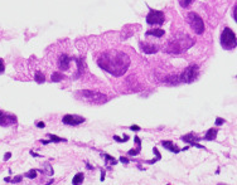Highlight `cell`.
Wrapping results in <instances>:
<instances>
[{"label": "cell", "instance_id": "cell-11", "mask_svg": "<svg viewBox=\"0 0 237 185\" xmlns=\"http://www.w3.org/2000/svg\"><path fill=\"white\" fill-rule=\"evenodd\" d=\"M217 135H218V131H217V129L213 127V129H210V130L206 132V135L203 136V137H200V139L207 140V141H213V140H216Z\"/></svg>", "mask_w": 237, "mask_h": 185}, {"label": "cell", "instance_id": "cell-23", "mask_svg": "<svg viewBox=\"0 0 237 185\" xmlns=\"http://www.w3.org/2000/svg\"><path fill=\"white\" fill-rule=\"evenodd\" d=\"M139 154H140V151L136 150V149H131V150L127 151V155H129V156H138Z\"/></svg>", "mask_w": 237, "mask_h": 185}, {"label": "cell", "instance_id": "cell-9", "mask_svg": "<svg viewBox=\"0 0 237 185\" xmlns=\"http://www.w3.org/2000/svg\"><path fill=\"white\" fill-rule=\"evenodd\" d=\"M73 58H71L70 55H67V54H62L58 59V68L61 71H67L70 68V63H71V60Z\"/></svg>", "mask_w": 237, "mask_h": 185}, {"label": "cell", "instance_id": "cell-13", "mask_svg": "<svg viewBox=\"0 0 237 185\" xmlns=\"http://www.w3.org/2000/svg\"><path fill=\"white\" fill-rule=\"evenodd\" d=\"M165 34V32L163 29H158V28H155V29H150V30H148V32L145 33V36H150V37H156V38H160V37H163Z\"/></svg>", "mask_w": 237, "mask_h": 185}, {"label": "cell", "instance_id": "cell-17", "mask_svg": "<svg viewBox=\"0 0 237 185\" xmlns=\"http://www.w3.org/2000/svg\"><path fill=\"white\" fill-rule=\"evenodd\" d=\"M38 171H41V173H43V174H47V176H52V175H53V169H52V166H51L49 164H46V165H44V169H43V170H38Z\"/></svg>", "mask_w": 237, "mask_h": 185}, {"label": "cell", "instance_id": "cell-16", "mask_svg": "<svg viewBox=\"0 0 237 185\" xmlns=\"http://www.w3.org/2000/svg\"><path fill=\"white\" fill-rule=\"evenodd\" d=\"M47 136H49V141H51V142H54V144H57V142H66V141H67L66 139H61V137H58V136H56V135H52V134H48Z\"/></svg>", "mask_w": 237, "mask_h": 185}, {"label": "cell", "instance_id": "cell-30", "mask_svg": "<svg viewBox=\"0 0 237 185\" xmlns=\"http://www.w3.org/2000/svg\"><path fill=\"white\" fill-rule=\"evenodd\" d=\"M129 129H130L131 131H140V126H138V125H131Z\"/></svg>", "mask_w": 237, "mask_h": 185}, {"label": "cell", "instance_id": "cell-3", "mask_svg": "<svg viewBox=\"0 0 237 185\" xmlns=\"http://www.w3.org/2000/svg\"><path fill=\"white\" fill-rule=\"evenodd\" d=\"M185 20L189 23L190 28L193 29V32L195 34H203L205 32V23H203L202 18L195 14V13H188L185 15Z\"/></svg>", "mask_w": 237, "mask_h": 185}, {"label": "cell", "instance_id": "cell-2", "mask_svg": "<svg viewBox=\"0 0 237 185\" xmlns=\"http://www.w3.org/2000/svg\"><path fill=\"white\" fill-rule=\"evenodd\" d=\"M220 40H221L222 48H223V49H227V50L233 49V48L236 47V44H237V42H236V36H235V33H233V30H232L231 28H228V26H226V28L223 29V32L221 33Z\"/></svg>", "mask_w": 237, "mask_h": 185}, {"label": "cell", "instance_id": "cell-33", "mask_svg": "<svg viewBox=\"0 0 237 185\" xmlns=\"http://www.w3.org/2000/svg\"><path fill=\"white\" fill-rule=\"evenodd\" d=\"M10 156H12V154H10V152H7V154H5V156H4V160H5V161H7V160H9V159H10Z\"/></svg>", "mask_w": 237, "mask_h": 185}, {"label": "cell", "instance_id": "cell-14", "mask_svg": "<svg viewBox=\"0 0 237 185\" xmlns=\"http://www.w3.org/2000/svg\"><path fill=\"white\" fill-rule=\"evenodd\" d=\"M83 180H85V174L83 173H77L72 179V185H82Z\"/></svg>", "mask_w": 237, "mask_h": 185}, {"label": "cell", "instance_id": "cell-15", "mask_svg": "<svg viewBox=\"0 0 237 185\" xmlns=\"http://www.w3.org/2000/svg\"><path fill=\"white\" fill-rule=\"evenodd\" d=\"M102 158L105 159L107 166H109V165H116V164H117V160L114 159L111 155H109V154H102Z\"/></svg>", "mask_w": 237, "mask_h": 185}, {"label": "cell", "instance_id": "cell-39", "mask_svg": "<svg viewBox=\"0 0 237 185\" xmlns=\"http://www.w3.org/2000/svg\"><path fill=\"white\" fill-rule=\"evenodd\" d=\"M168 185H170V184H168Z\"/></svg>", "mask_w": 237, "mask_h": 185}, {"label": "cell", "instance_id": "cell-19", "mask_svg": "<svg viewBox=\"0 0 237 185\" xmlns=\"http://www.w3.org/2000/svg\"><path fill=\"white\" fill-rule=\"evenodd\" d=\"M34 79H36L38 83H44L46 77H44V74H43L42 72H37V73H36V76H34Z\"/></svg>", "mask_w": 237, "mask_h": 185}, {"label": "cell", "instance_id": "cell-5", "mask_svg": "<svg viewBox=\"0 0 237 185\" xmlns=\"http://www.w3.org/2000/svg\"><path fill=\"white\" fill-rule=\"evenodd\" d=\"M165 20L164 13L160 10H155V9H149V14L146 15V21L150 25H161Z\"/></svg>", "mask_w": 237, "mask_h": 185}, {"label": "cell", "instance_id": "cell-28", "mask_svg": "<svg viewBox=\"0 0 237 185\" xmlns=\"http://www.w3.org/2000/svg\"><path fill=\"white\" fill-rule=\"evenodd\" d=\"M22 179H23V176H22V175H18L17 178L10 179V181H12V183H20V181H22Z\"/></svg>", "mask_w": 237, "mask_h": 185}, {"label": "cell", "instance_id": "cell-4", "mask_svg": "<svg viewBox=\"0 0 237 185\" xmlns=\"http://www.w3.org/2000/svg\"><path fill=\"white\" fill-rule=\"evenodd\" d=\"M198 74H199V67L197 64H192V66L187 67L183 71V73L180 74V82H183V83H192V82H194L197 79Z\"/></svg>", "mask_w": 237, "mask_h": 185}, {"label": "cell", "instance_id": "cell-21", "mask_svg": "<svg viewBox=\"0 0 237 185\" xmlns=\"http://www.w3.org/2000/svg\"><path fill=\"white\" fill-rule=\"evenodd\" d=\"M51 78H52V81H53V82H59V81H62V79L64 78V76H63V74H61V73H57V72H56V73H53V74H52V77H51Z\"/></svg>", "mask_w": 237, "mask_h": 185}, {"label": "cell", "instance_id": "cell-26", "mask_svg": "<svg viewBox=\"0 0 237 185\" xmlns=\"http://www.w3.org/2000/svg\"><path fill=\"white\" fill-rule=\"evenodd\" d=\"M226 122V120H223V118H221V117H218V118H216V126H222L223 123Z\"/></svg>", "mask_w": 237, "mask_h": 185}, {"label": "cell", "instance_id": "cell-7", "mask_svg": "<svg viewBox=\"0 0 237 185\" xmlns=\"http://www.w3.org/2000/svg\"><path fill=\"white\" fill-rule=\"evenodd\" d=\"M85 121H86V118L82 116H78V115H64L62 118V122L67 126H78Z\"/></svg>", "mask_w": 237, "mask_h": 185}, {"label": "cell", "instance_id": "cell-31", "mask_svg": "<svg viewBox=\"0 0 237 185\" xmlns=\"http://www.w3.org/2000/svg\"><path fill=\"white\" fill-rule=\"evenodd\" d=\"M36 125H37V127H38V129H43V127L46 126V125H44V122H43V121H39V122H37V123H36Z\"/></svg>", "mask_w": 237, "mask_h": 185}, {"label": "cell", "instance_id": "cell-1", "mask_svg": "<svg viewBox=\"0 0 237 185\" xmlns=\"http://www.w3.org/2000/svg\"><path fill=\"white\" fill-rule=\"evenodd\" d=\"M129 63H130L129 55L122 52H107L102 55H100V58L97 59V64L101 68L116 77L126 72Z\"/></svg>", "mask_w": 237, "mask_h": 185}, {"label": "cell", "instance_id": "cell-27", "mask_svg": "<svg viewBox=\"0 0 237 185\" xmlns=\"http://www.w3.org/2000/svg\"><path fill=\"white\" fill-rule=\"evenodd\" d=\"M119 160H120V163H122L124 165H127V164L130 163V160H129L127 158H125V156H120V159H119Z\"/></svg>", "mask_w": 237, "mask_h": 185}, {"label": "cell", "instance_id": "cell-6", "mask_svg": "<svg viewBox=\"0 0 237 185\" xmlns=\"http://www.w3.org/2000/svg\"><path fill=\"white\" fill-rule=\"evenodd\" d=\"M17 122H18V118H17L15 115L0 110V126L7 127V126H10V125H15Z\"/></svg>", "mask_w": 237, "mask_h": 185}, {"label": "cell", "instance_id": "cell-36", "mask_svg": "<svg viewBox=\"0 0 237 185\" xmlns=\"http://www.w3.org/2000/svg\"><path fill=\"white\" fill-rule=\"evenodd\" d=\"M86 168H88L90 170H93V168H92V166H91L90 164H87V163H86Z\"/></svg>", "mask_w": 237, "mask_h": 185}, {"label": "cell", "instance_id": "cell-29", "mask_svg": "<svg viewBox=\"0 0 237 185\" xmlns=\"http://www.w3.org/2000/svg\"><path fill=\"white\" fill-rule=\"evenodd\" d=\"M4 69H5V64H4V60L0 58V73H3L4 72Z\"/></svg>", "mask_w": 237, "mask_h": 185}, {"label": "cell", "instance_id": "cell-22", "mask_svg": "<svg viewBox=\"0 0 237 185\" xmlns=\"http://www.w3.org/2000/svg\"><path fill=\"white\" fill-rule=\"evenodd\" d=\"M134 141H135V144H136V150L141 151V139H140L139 136H135V137H134Z\"/></svg>", "mask_w": 237, "mask_h": 185}, {"label": "cell", "instance_id": "cell-34", "mask_svg": "<svg viewBox=\"0 0 237 185\" xmlns=\"http://www.w3.org/2000/svg\"><path fill=\"white\" fill-rule=\"evenodd\" d=\"M41 142H42L43 145H48V144H51V141H49V140H41Z\"/></svg>", "mask_w": 237, "mask_h": 185}, {"label": "cell", "instance_id": "cell-37", "mask_svg": "<svg viewBox=\"0 0 237 185\" xmlns=\"http://www.w3.org/2000/svg\"><path fill=\"white\" fill-rule=\"evenodd\" d=\"M52 183H53V179H51V180H49V181H48V183H47V185H51V184H52Z\"/></svg>", "mask_w": 237, "mask_h": 185}, {"label": "cell", "instance_id": "cell-8", "mask_svg": "<svg viewBox=\"0 0 237 185\" xmlns=\"http://www.w3.org/2000/svg\"><path fill=\"white\" fill-rule=\"evenodd\" d=\"M197 140H200V137L195 136L194 134H187V135L182 136V141H184V142L189 144L190 146H194V147H199V149H206V147L203 146V145L198 144V142H197Z\"/></svg>", "mask_w": 237, "mask_h": 185}, {"label": "cell", "instance_id": "cell-18", "mask_svg": "<svg viewBox=\"0 0 237 185\" xmlns=\"http://www.w3.org/2000/svg\"><path fill=\"white\" fill-rule=\"evenodd\" d=\"M37 174H38V170H37V169H30L29 171L25 173L24 176H27L28 179H34V178H37Z\"/></svg>", "mask_w": 237, "mask_h": 185}, {"label": "cell", "instance_id": "cell-32", "mask_svg": "<svg viewBox=\"0 0 237 185\" xmlns=\"http://www.w3.org/2000/svg\"><path fill=\"white\" fill-rule=\"evenodd\" d=\"M105 175H106V171L104 169H101V181L105 180Z\"/></svg>", "mask_w": 237, "mask_h": 185}, {"label": "cell", "instance_id": "cell-12", "mask_svg": "<svg viewBox=\"0 0 237 185\" xmlns=\"http://www.w3.org/2000/svg\"><path fill=\"white\" fill-rule=\"evenodd\" d=\"M141 49L148 53V54H154L158 52V47L155 44H145V43H141Z\"/></svg>", "mask_w": 237, "mask_h": 185}, {"label": "cell", "instance_id": "cell-38", "mask_svg": "<svg viewBox=\"0 0 237 185\" xmlns=\"http://www.w3.org/2000/svg\"><path fill=\"white\" fill-rule=\"evenodd\" d=\"M218 185H226V184H218Z\"/></svg>", "mask_w": 237, "mask_h": 185}, {"label": "cell", "instance_id": "cell-35", "mask_svg": "<svg viewBox=\"0 0 237 185\" xmlns=\"http://www.w3.org/2000/svg\"><path fill=\"white\" fill-rule=\"evenodd\" d=\"M30 155H33V156H34V158H37V156H39V155H38V154H36V152H33V151H30Z\"/></svg>", "mask_w": 237, "mask_h": 185}, {"label": "cell", "instance_id": "cell-25", "mask_svg": "<svg viewBox=\"0 0 237 185\" xmlns=\"http://www.w3.org/2000/svg\"><path fill=\"white\" fill-rule=\"evenodd\" d=\"M153 152H154V155H155V159H158V161H159L161 159V155H160V152H159V150H158L156 146L153 147Z\"/></svg>", "mask_w": 237, "mask_h": 185}, {"label": "cell", "instance_id": "cell-10", "mask_svg": "<svg viewBox=\"0 0 237 185\" xmlns=\"http://www.w3.org/2000/svg\"><path fill=\"white\" fill-rule=\"evenodd\" d=\"M160 144H161V146H163L164 149L169 150V151L173 152V154H179V152H180V149H179L177 145H174L172 141H169V140H163Z\"/></svg>", "mask_w": 237, "mask_h": 185}, {"label": "cell", "instance_id": "cell-20", "mask_svg": "<svg viewBox=\"0 0 237 185\" xmlns=\"http://www.w3.org/2000/svg\"><path fill=\"white\" fill-rule=\"evenodd\" d=\"M122 136H124V137L121 139V137H119L117 135H114V136H112V139H114L115 141H117V142H126V141H129V139H130V136H129V135H126V134H125V135H122Z\"/></svg>", "mask_w": 237, "mask_h": 185}, {"label": "cell", "instance_id": "cell-24", "mask_svg": "<svg viewBox=\"0 0 237 185\" xmlns=\"http://www.w3.org/2000/svg\"><path fill=\"white\" fill-rule=\"evenodd\" d=\"M192 3H193V0H179V4H180L183 8H187V7H189Z\"/></svg>", "mask_w": 237, "mask_h": 185}]
</instances>
